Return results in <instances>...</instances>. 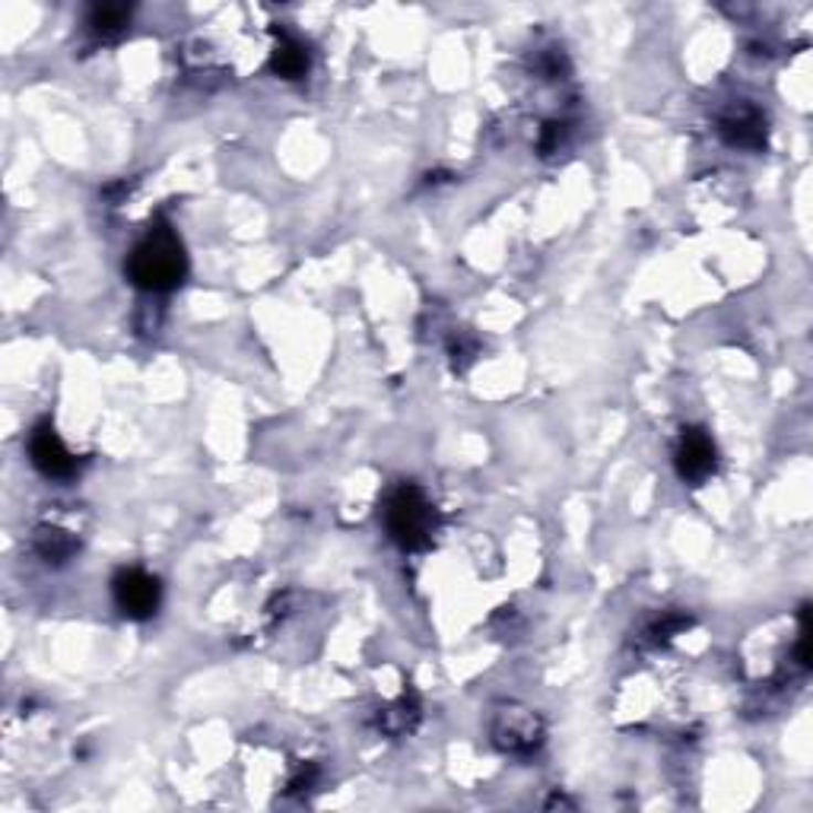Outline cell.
<instances>
[{"label": "cell", "mask_w": 813, "mask_h": 813, "mask_svg": "<svg viewBox=\"0 0 813 813\" xmlns=\"http://www.w3.org/2000/svg\"><path fill=\"white\" fill-rule=\"evenodd\" d=\"M127 274L140 289L150 293H169L181 286L188 274V257L176 232L169 226L150 229L127 257Z\"/></svg>", "instance_id": "6da1fadb"}, {"label": "cell", "mask_w": 813, "mask_h": 813, "mask_svg": "<svg viewBox=\"0 0 813 813\" xmlns=\"http://www.w3.org/2000/svg\"><path fill=\"white\" fill-rule=\"evenodd\" d=\"M384 528L391 534V540H398L404 550L426 547L432 528H435V511H432L426 493L413 483L398 486L384 503Z\"/></svg>", "instance_id": "7a4b0ae2"}, {"label": "cell", "mask_w": 813, "mask_h": 813, "mask_svg": "<svg viewBox=\"0 0 813 813\" xmlns=\"http://www.w3.org/2000/svg\"><path fill=\"white\" fill-rule=\"evenodd\" d=\"M112 591H115L118 610L130 620H150L159 610V598H162L159 582L144 569H122L112 582Z\"/></svg>", "instance_id": "3957f363"}, {"label": "cell", "mask_w": 813, "mask_h": 813, "mask_svg": "<svg viewBox=\"0 0 813 813\" xmlns=\"http://www.w3.org/2000/svg\"><path fill=\"white\" fill-rule=\"evenodd\" d=\"M29 457L51 481H67L76 474V457L67 452V445L61 442V435L54 432L51 423L35 426L32 439H29Z\"/></svg>", "instance_id": "277c9868"}, {"label": "cell", "mask_w": 813, "mask_h": 813, "mask_svg": "<svg viewBox=\"0 0 813 813\" xmlns=\"http://www.w3.org/2000/svg\"><path fill=\"white\" fill-rule=\"evenodd\" d=\"M718 464V452L715 442L703 430H684L680 445H677V471L680 477L689 483L709 481Z\"/></svg>", "instance_id": "5b68a950"}, {"label": "cell", "mask_w": 813, "mask_h": 813, "mask_svg": "<svg viewBox=\"0 0 813 813\" xmlns=\"http://www.w3.org/2000/svg\"><path fill=\"white\" fill-rule=\"evenodd\" d=\"M721 134H725V140L735 144V147L760 150L762 144H766V122H762V115L757 108L740 105V108H735L731 115L721 118Z\"/></svg>", "instance_id": "8992f818"}, {"label": "cell", "mask_w": 813, "mask_h": 813, "mask_svg": "<svg viewBox=\"0 0 813 813\" xmlns=\"http://www.w3.org/2000/svg\"><path fill=\"white\" fill-rule=\"evenodd\" d=\"M496 743L508 753H528L540 743V728L528 711H508L496 725Z\"/></svg>", "instance_id": "52a82bcc"}, {"label": "cell", "mask_w": 813, "mask_h": 813, "mask_svg": "<svg viewBox=\"0 0 813 813\" xmlns=\"http://www.w3.org/2000/svg\"><path fill=\"white\" fill-rule=\"evenodd\" d=\"M35 550L45 562H64L76 553V537L64 528H39L35 531Z\"/></svg>", "instance_id": "ba28073f"}, {"label": "cell", "mask_w": 813, "mask_h": 813, "mask_svg": "<svg viewBox=\"0 0 813 813\" xmlns=\"http://www.w3.org/2000/svg\"><path fill=\"white\" fill-rule=\"evenodd\" d=\"M274 71L283 80H299L308 71V51L303 42L289 39V35H279L277 49H274Z\"/></svg>", "instance_id": "9c48e42d"}, {"label": "cell", "mask_w": 813, "mask_h": 813, "mask_svg": "<svg viewBox=\"0 0 813 813\" xmlns=\"http://www.w3.org/2000/svg\"><path fill=\"white\" fill-rule=\"evenodd\" d=\"M127 23H130V10L122 3H102V7H93V13H89V25L99 35H118V32H125Z\"/></svg>", "instance_id": "30bf717a"}, {"label": "cell", "mask_w": 813, "mask_h": 813, "mask_svg": "<svg viewBox=\"0 0 813 813\" xmlns=\"http://www.w3.org/2000/svg\"><path fill=\"white\" fill-rule=\"evenodd\" d=\"M684 626H689V620H686V616H677V613H664L661 620H655V623H652L648 635H652V642H667L671 635L680 633Z\"/></svg>", "instance_id": "8fae6325"}]
</instances>
